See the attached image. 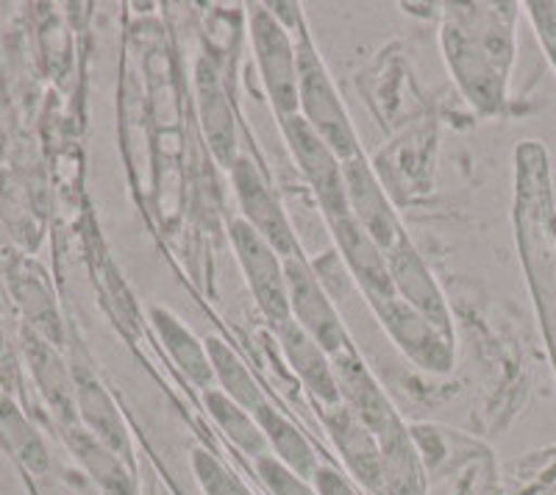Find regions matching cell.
<instances>
[{"instance_id": "8fae6325", "label": "cell", "mask_w": 556, "mask_h": 495, "mask_svg": "<svg viewBox=\"0 0 556 495\" xmlns=\"http://www.w3.org/2000/svg\"><path fill=\"white\" fill-rule=\"evenodd\" d=\"M331 365H334L337 384H340V393L345 398V407L376 434V440L390 434L392 429H399V415L392 409L384 390L379 388V381L374 379V373L362 363V356L356 354L354 345H348L345 351H340L331 359Z\"/></svg>"}, {"instance_id": "277c9868", "label": "cell", "mask_w": 556, "mask_h": 495, "mask_svg": "<svg viewBox=\"0 0 556 495\" xmlns=\"http://www.w3.org/2000/svg\"><path fill=\"white\" fill-rule=\"evenodd\" d=\"M285 276L292 320L334 359L340 351L351 345V340H348L345 326H342L340 315L331 304V295L323 290L315 270H309V265L301 256L285 259Z\"/></svg>"}, {"instance_id": "30bf717a", "label": "cell", "mask_w": 556, "mask_h": 495, "mask_svg": "<svg viewBox=\"0 0 556 495\" xmlns=\"http://www.w3.org/2000/svg\"><path fill=\"white\" fill-rule=\"evenodd\" d=\"M342 181H345V198L351 217L359 223L367 234L381 245V251H390L399 237H404L401 223L392 212L390 201L384 195V187L379 185L376 173L365 162V156L342 162Z\"/></svg>"}, {"instance_id": "52a82bcc", "label": "cell", "mask_w": 556, "mask_h": 495, "mask_svg": "<svg viewBox=\"0 0 556 495\" xmlns=\"http://www.w3.org/2000/svg\"><path fill=\"white\" fill-rule=\"evenodd\" d=\"M370 304H374L384 329L395 340V345L409 356L417 368L429 370V373H448L454 368V340L440 334L401 295L370 301Z\"/></svg>"}, {"instance_id": "5b68a950", "label": "cell", "mask_w": 556, "mask_h": 495, "mask_svg": "<svg viewBox=\"0 0 556 495\" xmlns=\"http://www.w3.org/2000/svg\"><path fill=\"white\" fill-rule=\"evenodd\" d=\"M231 242H235L237 259H240L242 274H245L248 287H251L262 315L278 329V326L292 318L290 299H287L285 262L278 259V254L267 245L265 237L253 229L248 220L231 223Z\"/></svg>"}, {"instance_id": "ac0fdd59", "label": "cell", "mask_w": 556, "mask_h": 495, "mask_svg": "<svg viewBox=\"0 0 556 495\" xmlns=\"http://www.w3.org/2000/svg\"><path fill=\"white\" fill-rule=\"evenodd\" d=\"M76 401L84 423L89 426V434L96 440H101L109 452L121 454V457L128 454L126 426H123L121 415L114 409L106 390H103L92 376L84 373V370H76Z\"/></svg>"}, {"instance_id": "44dd1931", "label": "cell", "mask_w": 556, "mask_h": 495, "mask_svg": "<svg viewBox=\"0 0 556 495\" xmlns=\"http://www.w3.org/2000/svg\"><path fill=\"white\" fill-rule=\"evenodd\" d=\"M70 445L76 448L78 459L87 465V470L98 479L109 495H137L134 490V479L123 470L117 454L109 452L101 440H96L89 432H73L70 434Z\"/></svg>"}, {"instance_id": "3957f363", "label": "cell", "mask_w": 556, "mask_h": 495, "mask_svg": "<svg viewBox=\"0 0 556 495\" xmlns=\"http://www.w3.org/2000/svg\"><path fill=\"white\" fill-rule=\"evenodd\" d=\"M251 39L276 115H298V53L290 31L273 17L270 9L253 7Z\"/></svg>"}, {"instance_id": "ba28073f", "label": "cell", "mask_w": 556, "mask_h": 495, "mask_svg": "<svg viewBox=\"0 0 556 495\" xmlns=\"http://www.w3.org/2000/svg\"><path fill=\"white\" fill-rule=\"evenodd\" d=\"M231 181H235V190L237 198H240L242 212H245V220L265 237L267 245L278 256H285V259L298 256L295 229H292L285 206L276 198V192L270 190V185H267V178L262 176L260 167L253 165L248 156H237V162L231 165Z\"/></svg>"}, {"instance_id": "7402d4cb", "label": "cell", "mask_w": 556, "mask_h": 495, "mask_svg": "<svg viewBox=\"0 0 556 495\" xmlns=\"http://www.w3.org/2000/svg\"><path fill=\"white\" fill-rule=\"evenodd\" d=\"M0 434L7 440V445L23 459V465L37 473L48 470V452H45V443L39 440V434L34 432L31 423H28L20 409L9 401H0Z\"/></svg>"}, {"instance_id": "cb8c5ba5", "label": "cell", "mask_w": 556, "mask_h": 495, "mask_svg": "<svg viewBox=\"0 0 556 495\" xmlns=\"http://www.w3.org/2000/svg\"><path fill=\"white\" fill-rule=\"evenodd\" d=\"M253 465H256V473H260V479L273 495H317L306 479L298 477L295 470L287 468L273 454H262V457L253 459Z\"/></svg>"}, {"instance_id": "ffe728a7", "label": "cell", "mask_w": 556, "mask_h": 495, "mask_svg": "<svg viewBox=\"0 0 556 495\" xmlns=\"http://www.w3.org/2000/svg\"><path fill=\"white\" fill-rule=\"evenodd\" d=\"M206 354L212 370H215V381H220L223 393L228 398H235L248 412H256L265 404V398H262L260 384L251 376V370L245 368V363L237 356V351L223 343V340H217V337H208Z\"/></svg>"}, {"instance_id": "d4e9b609", "label": "cell", "mask_w": 556, "mask_h": 495, "mask_svg": "<svg viewBox=\"0 0 556 495\" xmlns=\"http://www.w3.org/2000/svg\"><path fill=\"white\" fill-rule=\"evenodd\" d=\"M526 9H529L538 37L543 39L545 51L556 67V3H526Z\"/></svg>"}, {"instance_id": "d6986e66", "label": "cell", "mask_w": 556, "mask_h": 495, "mask_svg": "<svg viewBox=\"0 0 556 495\" xmlns=\"http://www.w3.org/2000/svg\"><path fill=\"white\" fill-rule=\"evenodd\" d=\"M203 404H206L212 420L220 426V432L226 434L240 452H245L248 457L253 459L262 457V454L267 452V440L265 434H262L256 418H251V412L242 409L235 398H228L223 390L212 388L203 393Z\"/></svg>"}, {"instance_id": "8992f818", "label": "cell", "mask_w": 556, "mask_h": 495, "mask_svg": "<svg viewBox=\"0 0 556 495\" xmlns=\"http://www.w3.org/2000/svg\"><path fill=\"white\" fill-rule=\"evenodd\" d=\"M278 120H281L290 151L295 153L298 165L309 178L312 190H315L326 217L334 220V217L351 215L345 198V181H342V162L337 160V153L326 145V140L301 115L278 117Z\"/></svg>"}, {"instance_id": "4fadbf2b", "label": "cell", "mask_w": 556, "mask_h": 495, "mask_svg": "<svg viewBox=\"0 0 556 495\" xmlns=\"http://www.w3.org/2000/svg\"><path fill=\"white\" fill-rule=\"evenodd\" d=\"M278 340H281L287 363L292 365L298 379L304 381V388L309 390L320 404H326V409L337 407L342 393L340 384H337L331 356L326 354V351H323L292 318L287 320V323L278 326Z\"/></svg>"}, {"instance_id": "6da1fadb", "label": "cell", "mask_w": 556, "mask_h": 495, "mask_svg": "<svg viewBox=\"0 0 556 495\" xmlns=\"http://www.w3.org/2000/svg\"><path fill=\"white\" fill-rule=\"evenodd\" d=\"M454 23H448V62H454L456 78L470 101L484 112H495L504 101L506 73L513 64V3L498 7H451Z\"/></svg>"}, {"instance_id": "5bb4252c", "label": "cell", "mask_w": 556, "mask_h": 495, "mask_svg": "<svg viewBox=\"0 0 556 495\" xmlns=\"http://www.w3.org/2000/svg\"><path fill=\"white\" fill-rule=\"evenodd\" d=\"M326 423L334 437L337 448L345 457L348 468L354 470L359 482H365L370 490L381 493V479H384V459L376 434L356 418L354 412L342 404L326 409Z\"/></svg>"}, {"instance_id": "9c48e42d", "label": "cell", "mask_w": 556, "mask_h": 495, "mask_svg": "<svg viewBox=\"0 0 556 495\" xmlns=\"http://www.w3.org/2000/svg\"><path fill=\"white\" fill-rule=\"evenodd\" d=\"M384 256L387 265H390L395 292H399L401 299H404L412 309L420 312L440 334L454 340L451 309L443 299V290H440V284L434 281V276L429 274V267L420 259V254L415 251L409 237H399L395 245H392Z\"/></svg>"}, {"instance_id": "2e32d148", "label": "cell", "mask_w": 556, "mask_h": 495, "mask_svg": "<svg viewBox=\"0 0 556 495\" xmlns=\"http://www.w3.org/2000/svg\"><path fill=\"white\" fill-rule=\"evenodd\" d=\"M151 320L159 340H162L167 354L173 356V363L184 370V376H187L195 388H201L203 393L212 390V384H215V370H212V363H208L206 345H203L201 340L173 315V312L162 309V306H156V309L151 312Z\"/></svg>"}, {"instance_id": "7c38bea8", "label": "cell", "mask_w": 556, "mask_h": 495, "mask_svg": "<svg viewBox=\"0 0 556 495\" xmlns=\"http://www.w3.org/2000/svg\"><path fill=\"white\" fill-rule=\"evenodd\" d=\"M329 223L331 234H334L337 245H340V254L345 256L348 270L359 281L362 290L367 292V299L379 301L399 295L395 284H392L390 265H387V256L379 242L367 234L351 215L334 217Z\"/></svg>"}, {"instance_id": "484cf974", "label": "cell", "mask_w": 556, "mask_h": 495, "mask_svg": "<svg viewBox=\"0 0 556 495\" xmlns=\"http://www.w3.org/2000/svg\"><path fill=\"white\" fill-rule=\"evenodd\" d=\"M312 482H315L317 495H356V490L348 484V479L340 477V473H337L334 468H329V465H320V468L315 470Z\"/></svg>"}, {"instance_id": "7a4b0ae2", "label": "cell", "mask_w": 556, "mask_h": 495, "mask_svg": "<svg viewBox=\"0 0 556 495\" xmlns=\"http://www.w3.org/2000/svg\"><path fill=\"white\" fill-rule=\"evenodd\" d=\"M298 53V109L304 120L320 134L326 145L337 153V160L348 162L362 156L356 131L348 120V112L337 96L334 81L326 73V64L317 56L309 39L295 45Z\"/></svg>"}, {"instance_id": "9a60e30c", "label": "cell", "mask_w": 556, "mask_h": 495, "mask_svg": "<svg viewBox=\"0 0 556 495\" xmlns=\"http://www.w3.org/2000/svg\"><path fill=\"white\" fill-rule=\"evenodd\" d=\"M198 101H201V123L208 137V148L215 153V160L226 170H231L237 162L235 115L228 106L220 76L208 62H201V71H198Z\"/></svg>"}, {"instance_id": "e0dca14e", "label": "cell", "mask_w": 556, "mask_h": 495, "mask_svg": "<svg viewBox=\"0 0 556 495\" xmlns=\"http://www.w3.org/2000/svg\"><path fill=\"white\" fill-rule=\"evenodd\" d=\"M253 418L260 423L267 445L276 452V459H281L287 468L295 470L301 479L315 477V470L320 468V465H317L315 448H312L309 440L301 434V429H298L281 409H276L273 404L265 401V404L253 412Z\"/></svg>"}, {"instance_id": "603a6c76", "label": "cell", "mask_w": 556, "mask_h": 495, "mask_svg": "<svg viewBox=\"0 0 556 495\" xmlns=\"http://www.w3.org/2000/svg\"><path fill=\"white\" fill-rule=\"evenodd\" d=\"M192 470H195L203 495H251V490L242 484L237 473H231L215 454L203 452V448L192 452Z\"/></svg>"}]
</instances>
